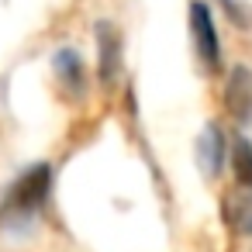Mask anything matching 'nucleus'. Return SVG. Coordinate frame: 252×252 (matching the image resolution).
<instances>
[{"mask_svg":"<svg viewBox=\"0 0 252 252\" xmlns=\"http://www.w3.org/2000/svg\"><path fill=\"white\" fill-rule=\"evenodd\" d=\"M52 180H56V173L49 162H35L25 173H18L11 180V187L4 190V197H0V228H7V231L28 228L45 211Z\"/></svg>","mask_w":252,"mask_h":252,"instance_id":"f257e3e1","label":"nucleus"},{"mask_svg":"<svg viewBox=\"0 0 252 252\" xmlns=\"http://www.w3.org/2000/svg\"><path fill=\"white\" fill-rule=\"evenodd\" d=\"M190 38H193V49H197V59L204 63L207 73H218L221 69V35H218V25H214V14L204 0H193L190 4Z\"/></svg>","mask_w":252,"mask_h":252,"instance_id":"f03ea898","label":"nucleus"},{"mask_svg":"<svg viewBox=\"0 0 252 252\" xmlns=\"http://www.w3.org/2000/svg\"><path fill=\"white\" fill-rule=\"evenodd\" d=\"M224 111L238 125H252V69L231 66L224 76Z\"/></svg>","mask_w":252,"mask_h":252,"instance_id":"7ed1b4c3","label":"nucleus"},{"mask_svg":"<svg viewBox=\"0 0 252 252\" xmlns=\"http://www.w3.org/2000/svg\"><path fill=\"white\" fill-rule=\"evenodd\" d=\"M97 76H100V83L104 87H114L118 83V73H121V38H118V32H114V25H107V21H100L97 25Z\"/></svg>","mask_w":252,"mask_h":252,"instance_id":"20e7f679","label":"nucleus"},{"mask_svg":"<svg viewBox=\"0 0 252 252\" xmlns=\"http://www.w3.org/2000/svg\"><path fill=\"white\" fill-rule=\"evenodd\" d=\"M52 73H56L63 94H69V97H83L87 94V66H83V59L73 49H59L52 56Z\"/></svg>","mask_w":252,"mask_h":252,"instance_id":"39448f33","label":"nucleus"},{"mask_svg":"<svg viewBox=\"0 0 252 252\" xmlns=\"http://www.w3.org/2000/svg\"><path fill=\"white\" fill-rule=\"evenodd\" d=\"M197 152H200V166L207 176H218L221 166H224V131L218 125H207L200 142H197Z\"/></svg>","mask_w":252,"mask_h":252,"instance_id":"423d86ee","label":"nucleus"},{"mask_svg":"<svg viewBox=\"0 0 252 252\" xmlns=\"http://www.w3.org/2000/svg\"><path fill=\"white\" fill-rule=\"evenodd\" d=\"M224 218L238 235H252V190H238L224 200Z\"/></svg>","mask_w":252,"mask_h":252,"instance_id":"0eeeda50","label":"nucleus"},{"mask_svg":"<svg viewBox=\"0 0 252 252\" xmlns=\"http://www.w3.org/2000/svg\"><path fill=\"white\" fill-rule=\"evenodd\" d=\"M228 159H231V173H235L238 187L242 190H252V142L245 135H238L231 142V156Z\"/></svg>","mask_w":252,"mask_h":252,"instance_id":"6e6552de","label":"nucleus"},{"mask_svg":"<svg viewBox=\"0 0 252 252\" xmlns=\"http://www.w3.org/2000/svg\"><path fill=\"white\" fill-rule=\"evenodd\" d=\"M221 7L228 11V18H235V21H242V11H238V4H235V0H221Z\"/></svg>","mask_w":252,"mask_h":252,"instance_id":"1a4fd4ad","label":"nucleus"},{"mask_svg":"<svg viewBox=\"0 0 252 252\" xmlns=\"http://www.w3.org/2000/svg\"><path fill=\"white\" fill-rule=\"evenodd\" d=\"M249 252H252V249H249Z\"/></svg>","mask_w":252,"mask_h":252,"instance_id":"9d476101","label":"nucleus"}]
</instances>
